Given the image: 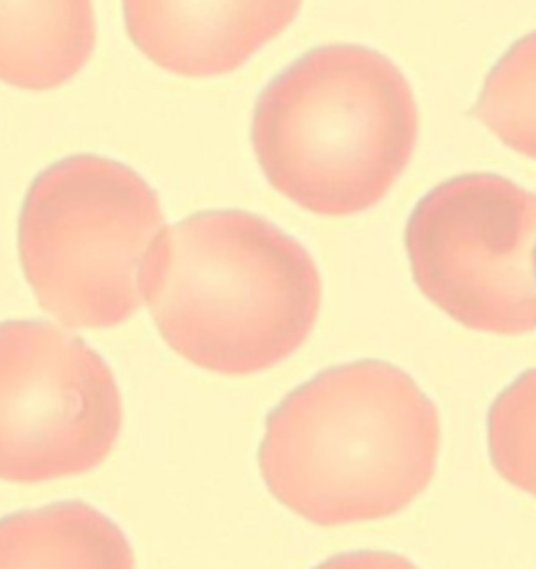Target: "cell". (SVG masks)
Wrapping results in <instances>:
<instances>
[{
    "mask_svg": "<svg viewBox=\"0 0 536 569\" xmlns=\"http://www.w3.org/2000/svg\"><path fill=\"white\" fill-rule=\"evenodd\" d=\"M440 415L411 375L355 360L315 375L268 412L258 450L268 492L334 528L403 513L428 490Z\"/></svg>",
    "mask_w": 536,
    "mask_h": 569,
    "instance_id": "1",
    "label": "cell"
},
{
    "mask_svg": "<svg viewBox=\"0 0 536 569\" xmlns=\"http://www.w3.org/2000/svg\"><path fill=\"white\" fill-rule=\"evenodd\" d=\"M143 298L180 358L241 377L305 346L321 312V272L265 216L208 210L161 229L145 260Z\"/></svg>",
    "mask_w": 536,
    "mask_h": 569,
    "instance_id": "2",
    "label": "cell"
},
{
    "mask_svg": "<svg viewBox=\"0 0 536 569\" xmlns=\"http://www.w3.org/2000/svg\"><path fill=\"white\" fill-rule=\"evenodd\" d=\"M419 141L411 84L393 59L360 44L317 47L258 97L251 147L268 184L325 218L376 208Z\"/></svg>",
    "mask_w": 536,
    "mask_h": 569,
    "instance_id": "3",
    "label": "cell"
},
{
    "mask_svg": "<svg viewBox=\"0 0 536 569\" xmlns=\"http://www.w3.org/2000/svg\"><path fill=\"white\" fill-rule=\"evenodd\" d=\"M158 193L132 168L70 156L23 197L19 262L44 312L70 329H113L143 306L147 253L163 229Z\"/></svg>",
    "mask_w": 536,
    "mask_h": 569,
    "instance_id": "4",
    "label": "cell"
},
{
    "mask_svg": "<svg viewBox=\"0 0 536 569\" xmlns=\"http://www.w3.org/2000/svg\"><path fill=\"white\" fill-rule=\"evenodd\" d=\"M405 246L419 291L465 329L536 331V196L478 172L448 178L415 206Z\"/></svg>",
    "mask_w": 536,
    "mask_h": 569,
    "instance_id": "5",
    "label": "cell"
},
{
    "mask_svg": "<svg viewBox=\"0 0 536 569\" xmlns=\"http://www.w3.org/2000/svg\"><path fill=\"white\" fill-rule=\"evenodd\" d=\"M125 423L103 356L44 320L0 322V480L21 486L89 473Z\"/></svg>",
    "mask_w": 536,
    "mask_h": 569,
    "instance_id": "6",
    "label": "cell"
},
{
    "mask_svg": "<svg viewBox=\"0 0 536 569\" xmlns=\"http://www.w3.org/2000/svg\"><path fill=\"white\" fill-rule=\"evenodd\" d=\"M305 0H122L128 38L163 71L218 78L284 34Z\"/></svg>",
    "mask_w": 536,
    "mask_h": 569,
    "instance_id": "7",
    "label": "cell"
},
{
    "mask_svg": "<svg viewBox=\"0 0 536 569\" xmlns=\"http://www.w3.org/2000/svg\"><path fill=\"white\" fill-rule=\"evenodd\" d=\"M97 47L92 0H0V82L59 89L87 68Z\"/></svg>",
    "mask_w": 536,
    "mask_h": 569,
    "instance_id": "8",
    "label": "cell"
},
{
    "mask_svg": "<svg viewBox=\"0 0 536 569\" xmlns=\"http://www.w3.org/2000/svg\"><path fill=\"white\" fill-rule=\"evenodd\" d=\"M125 532L99 509L63 500L0 519V569H135Z\"/></svg>",
    "mask_w": 536,
    "mask_h": 569,
    "instance_id": "9",
    "label": "cell"
},
{
    "mask_svg": "<svg viewBox=\"0 0 536 569\" xmlns=\"http://www.w3.org/2000/svg\"><path fill=\"white\" fill-rule=\"evenodd\" d=\"M474 113L503 144L536 161V32L500 57Z\"/></svg>",
    "mask_w": 536,
    "mask_h": 569,
    "instance_id": "10",
    "label": "cell"
},
{
    "mask_svg": "<svg viewBox=\"0 0 536 569\" xmlns=\"http://www.w3.org/2000/svg\"><path fill=\"white\" fill-rule=\"evenodd\" d=\"M488 452L497 473L536 498V369L518 375L488 410Z\"/></svg>",
    "mask_w": 536,
    "mask_h": 569,
    "instance_id": "11",
    "label": "cell"
},
{
    "mask_svg": "<svg viewBox=\"0 0 536 569\" xmlns=\"http://www.w3.org/2000/svg\"><path fill=\"white\" fill-rule=\"evenodd\" d=\"M315 569H419L407 557L388 551H350L329 557Z\"/></svg>",
    "mask_w": 536,
    "mask_h": 569,
    "instance_id": "12",
    "label": "cell"
},
{
    "mask_svg": "<svg viewBox=\"0 0 536 569\" xmlns=\"http://www.w3.org/2000/svg\"><path fill=\"white\" fill-rule=\"evenodd\" d=\"M533 267H535V277H536V246H535V253H533Z\"/></svg>",
    "mask_w": 536,
    "mask_h": 569,
    "instance_id": "13",
    "label": "cell"
}]
</instances>
